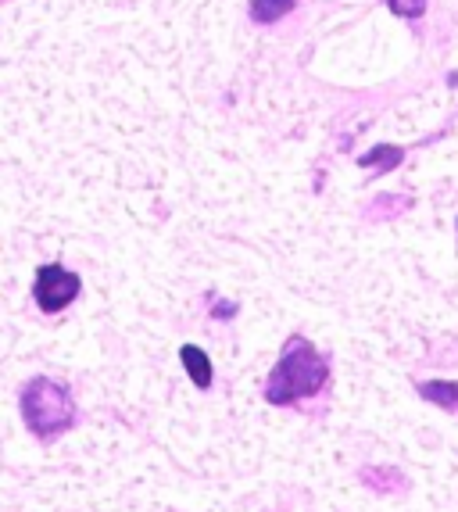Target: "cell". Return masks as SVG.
Wrapping results in <instances>:
<instances>
[{
    "mask_svg": "<svg viewBox=\"0 0 458 512\" xmlns=\"http://www.w3.org/2000/svg\"><path fill=\"white\" fill-rule=\"evenodd\" d=\"M330 384V362L319 348H315L308 337L294 333L283 344L280 359L272 366V373L265 376V402L276 405V409H287V405L308 402L315 394H323Z\"/></svg>",
    "mask_w": 458,
    "mask_h": 512,
    "instance_id": "obj_1",
    "label": "cell"
},
{
    "mask_svg": "<svg viewBox=\"0 0 458 512\" xmlns=\"http://www.w3.org/2000/svg\"><path fill=\"white\" fill-rule=\"evenodd\" d=\"M233 316H237V305H233V301H215L212 305V319H219V323H229Z\"/></svg>",
    "mask_w": 458,
    "mask_h": 512,
    "instance_id": "obj_9",
    "label": "cell"
},
{
    "mask_svg": "<svg viewBox=\"0 0 458 512\" xmlns=\"http://www.w3.org/2000/svg\"><path fill=\"white\" fill-rule=\"evenodd\" d=\"M416 394L444 412L458 409V380H416Z\"/></svg>",
    "mask_w": 458,
    "mask_h": 512,
    "instance_id": "obj_5",
    "label": "cell"
},
{
    "mask_svg": "<svg viewBox=\"0 0 458 512\" xmlns=\"http://www.w3.org/2000/svg\"><path fill=\"white\" fill-rule=\"evenodd\" d=\"M401 158H405V151H401V147H394V144H380V147H373V151L358 154V165H362V169H369V165H373V169L380 172V176H387V172L398 169Z\"/></svg>",
    "mask_w": 458,
    "mask_h": 512,
    "instance_id": "obj_6",
    "label": "cell"
},
{
    "mask_svg": "<svg viewBox=\"0 0 458 512\" xmlns=\"http://www.w3.org/2000/svg\"><path fill=\"white\" fill-rule=\"evenodd\" d=\"M18 409H22V423L40 444H51L65 437L76 427L79 409L76 398L68 391V384L54 380V376H33L18 391Z\"/></svg>",
    "mask_w": 458,
    "mask_h": 512,
    "instance_id": "obj_2",
    "label": "cell"
},
{
    "mask_svg": "<svg viewBox=\"0 0 458 512\" xmlns=\"http://www.w3.org/2000/svg\"><path fill=\"white\" fill-rule=\"evenodd\" d=\"M179 362H183V369H187L190 384L201 387V391L212 387L215 366H212V359H208V351H204L201 344H183V348H179Z\"/></svg>",
    "mask_w": 458,
    "mask_h": 512,
    "instance_id": "obj_4",
    "label": "cell"
},
{
    "mask_svg": "<svg viewBox=\"0 0 458 512\" xmlns=\"http://www.w3.org/2000/svg\"><path fill=\"white\" fill-rule=\"evenodd\" d=\"M83 294V276L65 269L61 262H47L33 276V301L43 316H58Z\"/></svg>",
    "mask_w": 458,
    "mask_h": 512,
    "instance_id": "obj_3",
    "label": "cell"
},
{
    "mask_svg": "<svg viewBox=\"0 0 458 512\" xmlns=\"http://www.w3.org/2000/svg\"><path fill=\"white\" fill-rule=\"evenodd\" d=\"M387 8H391L398 18H423L426 0H387Z\"/></svg>",
    "mask_w": 458,
    "mask_h": 512,
    "instance_id": "obj_8",
    "label": "cell"
},
{
    "mask_svg": "<svg viewBox=\"0 0 458 512\" xmlns=\"http://www.w3.org/2000/svg\"><path fill=\"white\" fill-rule=\"evenodd\" d=\"M297 0H251V22L258 26H276L280 18H287L294 11Z\"/></svg>",
    "mask_w": 458,
    "mask_h": 512,
    "instance_id": "obj_7",
    "label": "cell"
}]
</instances>
